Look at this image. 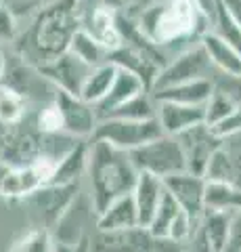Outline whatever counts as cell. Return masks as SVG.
Segmentation results:
<instances>
[{"instance_id": "d4e9b609", "label": "cell", "mask_w": 241, "mask_h": 252, "mask_svg": "<svg viewBox=\"0 0 241 252\" xmlns=\"http://www.w3.org/2000/svg\"><path fill=\"white\" fill-rule=\"evenodd\" d=\"M241 208V189L222 181H206L204 187V210L233 212Z\"/></svg>"}, {"instance_id": "484cf974", "label": "cell", "mask_w": 241, "mask_h": 252, "mask_svg": "<svg viewBox=\"0 0 241 252\" xmlns=\"http://www.w3.org/2000/svg\"><path fill=\"white\" fill-rule=\"evenodd\" d=\"M40 185H44L42 177L38 175L32 164H27V166H21V168H11L9 177L4 179L2 187H0V195L23 200L26 195L36 191Z\"/></svg>"}, {"instance_id": "277c9868", "label": "cell", "mask_w": 241, "mask_h": 252, "mask_svg": "<svg viewBox=\"0 0 241 252\" xmlns=\"http://www.w3.org/2000/svg\"><path fill=\"white\" fill-rule=\"evenodd\" d=\"M164 135L158 118L149 120H122V118H103L92 130V141H105L122 152L136 149L149 141Z\"/></svg>"}, {"instance_id": "44dd1931", "label": "cell", "mask_w": 241, "mask_h": 252, "mask_svg": "<svg viewBox=\"0 0 241 252\" xmlns=\"http://www.w3.org/2000/svg\"><path fill=\"white\" fill-rule=\"evenodd\" d=\"M138 227V215L134 206L132 193H124L120 198L107 204L105 210L97 215V229L99 231H113V229H128Z\"/></svg>"}, {"instance_id": "7a4b0ae2", "label": "cell", "mask_w": 241, "mask_h": 252, "mask_svg": "<svg viewBox=\"0 0 241 252\" xmlns=\"http://www.w3.org/2000/svg\"><path fill=\"white\" fill-rule=\"evenodd\" d=\"M132 21L147 40L161 51L183 42L195 44L210 28L193 0H155Z\"/></svg>"}, {"instance_id": "f546056e", "label": "cell", "mask_w": 241, "mask_h": 252, "mask_svg": "<svg viewBox=\"0 0 241 252\" xmlns=\"http://www.w3.org/2000/svg\"><path fill=\"white\" fill-rule=\"evenodd\" d=\"M208 30L214 32L224 42H229L233 49L241 55V28L237 26V21L231 17V13L227 11V6L222 4V0H218V6H216V13H214L212 21H210Z\"/></svg>"}, {"instance_id": "9a60e30c", "label": "cell", "mask_w": 241, "mask_h": 252, "mask_svg": "<svg viewBox=\"0 0 241 252\" xmlns=\"http://www.w3.org/2000/svg\"><path fill=\"white\" fill-rule=\"evenodd\" d=\"M204 105H183L172 101H155V118L164 135H181L183 130L204 122Z\"/></svg>"}, {"instance_id": "d590c367", "label": "cell", "mask_w": 241, "mask_h": 252, "mask_svg": "<svg viewBox=\"0 0 241 252\" xmlns=\"http://www.w3.org/2000/svg\"><path fill=\"white\" fill-rule=\"evenodd\" d=\"M208 128L212 130L214 137H218L222 141L241 135V105L235 109V112H231L227 118H222V120L214 122L212 126H208Z\"/></svg>"}, {"instance_id": "f1b7e54d", "label": "cell", "mask_w": 241, "mask_h": 252, "mask_svg": "<svg viewBox=\"0 0 241 252\" xmlns=\"http://www.w3.org/2000/svg\"><path fill=\"white\" fill-rule=\"evenodd\" d=\"M103 118H122V120H149L155 118V101L149 97V93H141L136 97L128 99L126 103L113 107ZM101 118V120H103Z\"/></svg>"}, {"instance_id": "e575fe53", "label": "cell", "mask_w": 241, "mask_h": 252, "mask_svg": "<svg viewBox=\"0 0 241 252\" xmlns=\"http://www.w3.org/2000/svg\"><path fill=\"white\" fill-rule=\"evenodd\" d=\"M34 124L36 128L42 132V135H49V132H59L63 130V124H61V114H59V107L55 101L46 103L40 112L36 114L34 118Z\"/></svg>"}, {"instance_id": "d6a6232c", "label": "cell", "mask_w": 241, "mask_h": 252, "mask_svg": "<svg viewBox=\"0 0 241 252\" xmlns=\"http://www.w3.org/2000/svg\"><path fill=\"white\" fill-rule=\"evenodd\" d=\"M26 116V99L15 91L0 84V122L15 124Z\"/></svg>"}, {"instance_id": "d6986e66", "label": "cell", "mask_w": 241, "mask_h": 252, "mask_svg": "<svg viewBox=\"0 0 241 252\" xmlns=\"http://www.w3.org/2000/svg\"><path fill=\"white\" fill-rule=\"evenodd\" d=\"M40 82H44V78L32 63H27L23 57H19L15 51H13V57H6V69H4L2 82H0L2 86L21 94L23 99H27L32 93H36V86Z\"/></svg>"}, {"instance_id": "7402d4cb", "label": "cell", "mask_w": 241, "mask_h": 252, "mask_svg": "<svg viewBox=\"0 0 241 252\" xmlns=\"http://www.w3.org/2000/svg\"><path fill=\"white\" fill-rule=\"evenodd\" d=\"M86 162H88V141L86 139H80L57 162L55 172H53V177H51L49 183H53V185L78 183L80 177L86 172Z\"/></svg>"}, {"instance_id": "8992f818", "label": "cell", "mask_w": 241, "mask_h": 252, "mask_svg": "<svg viewBox=\"0 0 241 252\" xmlns=\"http://www.w3.org/2000/svg\"><path fill=\"white\" fill-rule=\"evenodd\" d=\"M40 137L42 132L36 124H27L26 116L15 124L0 122V160L6 162L11 168L27 166L36 160L40 152Z\"/></svg>"}, {"instance_id": "836d02e7", "label": "cell", "mask_w": 241, "mask_h": 252, "mask_svg": "<svg viewBox=\"0 0 241 252\" xmlns=\"http://www.w3.org/2000/svg\"><path fill=\"white\" fill-rule=\"evenodd\" d=\"M11 252H55V246H53L51 233L46 229L36 227V229L29 231L23 240L15 244Z\"/></svg>"}, {"instance_id": "7bdbcfd3", "label": "cell", "mask_w": 241, "mask_h": 252, "mask_svg": "<svg viewBox=\"0 0 241 252\" xmlns=\"http://www.w3.org/2000/svg\"><path fill=\"white\" fill-rule=\"evenodd\" d=\"M9 172H11V166L6 162H2L0 160V187H2V183H4V179L9 177Z\"/></svg>"}, {"instance_id": "52a82bcc", "label": "cell", "mask_w": 241, "mask_h": 252, "mask_svg": "<svg viewBox=\"0 0 241 252\" xmlns=\"http://www.w3.org/2000/svg\"><path fill=\"white\" fill-rule=\"evenodd\" d=\"M210 69H212V63H210L204 46L195 42V44H191L189 49H185L181 53H176L174 57H170V61L160 69V74L155 76L149 93L168 89V86H174V84L189 82V80H197V78H208Z\"/></svg>"}, {"instance_id": "4dcf8cb0", "label": "cell", "mask_w": 241, "mask_h": 252, "mask_svg": "<svg viewBox=\"0 0 241 252\" xmlns=\"http://www.w3.org/2000/svg\"><path fill=\"white\" fill-rule=\"evenodd\" d=\"M239 107L237 101H233L231 97L224 91H220L218 86L214 89V93L210 94V99L206 101V105H204V124L208 126H212L214 122H218L222 120V118H227L231 112H235V109Z\"/></svg>"}, {"instance_id": "74e56055", "label": "cell", "mask_w": 241, "mask_h": 252, "mask_svg": "<svg viewBox=\"0 0 241 252\" xmlns=\"http://www.w3.org/2000/svg\"><path fill=\"white\" fill-rule=\"evenodd\" d=\"M222 252H241V208L233 210L229 223V238Z\"/></svg>"}, {"instance_id": "e0dca14e", "label": "cell", "mask_w": 241, "mask_h": 252, "mask_svg": "<svg viewBox=\"0 0 241 252\" xmlns=\"http://www.w3.org/2000/svg\"><path fill=\"white\" fill-rule=\"evenodd\" d=\"M164 191H166V187L161 183L160 177L151 175V172H138L134 189H132V198H134L138 225L141 227L149 225V220L153 219L155 208H158Z\"/></svg>"}, {"instance_id": "b9f144b4", "label": "cell", "mask_w": 241, "mask_h": 252, "mask_svg": "<svg viewBox=\"0 0 241 252\" xmlns=\"http://www.w3.org/2000/svg\"><path fill=\"white\" fill-rule=\"evenodd\" d=\"M97 4L101 6H105V9H109V11H122V6H124V0H95Z\"/></svg>"}, {"instance_id": "5bb4252c", "label": "cell", "mask_w": 241, "mask_h": 252, "mask_svg": "<svg viewBox=\"0 0 241 252\" xmlns=\"http://www.w3.org/2000/svg\"><path fill=\"white\" fill-rule=\"evenodd\" d=\"M80 28L86 30L99 44H103L107 51H115L122 44L118 19L115 11H109L97 2L84 4L80 2Z\"/></svg>"}, {"instance_id": "8fae6325", "label": "cell", "mask_w": 241, "mask_h": 252, "mask_svg": "<svg viewBox=\"0 0 241 252\" xmlns=\"http://www.w3.org/2000/svg\"><path fill=\"white\" fill-rule=\"evenodd\" d=\"M53 101H55L59 107L63 132H67V135H72L76 139H90L92 130H95V126L99 122L95 105L86 103V101L76 97V94H69V93L57 91V89H55Z\"/></svg>"}, {"instance_id": "5b68a950", "label": "cell", "mask_w": 241, "mask_h": 252, "mask_svg": "<svg viewBox=\"0 0 241 252\" xmlns=\"http://www.w3.org/2000/svg\"><path fill=\"white\" fill-rule=\"evenodd\" d=\"M128 156L132 166L138 172H151L160 179L187 170L183 149L178 145L176 137L172 135H161L141 147L130 149Z\"/></svg>"}, {"instance_id": "2e32d148", "label": "cell", "mask_w": 241, "mask_h": 252, "mask_svg": "<svg viewBox=\"0 0 241 252\" xmlns=\"http://www.w3.org/2000/svg\"><path fill=\"white\" fill-rule=\"evenodd\" d=\"M141 93H149L145 89V84H143L141 78L134 76L132 72H128V69L118 67V72H115V78H113V82L109 86V91H107L105 97L95 105L97 120H101V118H103L105 114H109L113 107L126 103L128 99L136 97V94H141Z\"/></svg>"}, {"instance_id": "3957f363", "label": "cell", "mask_w": 241, "mask_h": 252, "mask_svg": "<svg viewBox=\"0 0 241 252\" xmlns=\"http://www.w3.org/2000/svg\"><path fill=\"white\" fill-rule=\"evenodd\" d=\"M86 172L90 177V204L99 212L124 193H132L138 170L132 166L128 152L113 147L105 141H88Z\"/></svg>"}, {"instance_id": "ee69618b", "label": "cell", "mask_w": 241, "mask_h": 252, "mask_svg": "<svg viewBox=\"0 0 241 252\" xmlns=\"http://www.w3.org/2000/svg\"><path fill=\"white\" fill-rule=\"evenodd\" d=\"M4 69H6V53L2 51V46H0V82H2Z\"/></svg>"}, {"instance_id": "ba28073f", "label": "cell", "mask_w": 241, "mask_h": 252, "mask_svg": "<svg viewBox=\"0 0 241 252\" xmlns=\"http://www.w3.org/2000/svg\"><path fill=\"white\" fill-rule=\"evenodd\" d=\"M76 198H78V183H67V185L46 183V185H40L29 195H26L23 202L29 204V208L38 215L40 229L51 231L63 219V215L76 202Z\"/></svg>"}, {"instance_id": "4316f807", "label": "cell", "mask_w": 241, "mask_h": 252, "mask_svg": "<svg viewBox=\"0 0 241 252\" xmlns=\"http://www.w3.org/2000/svg\"><path fill=\"white\" fill-rule=\"evenodd\" d=\"M67 51L74 55V57H78L82 63H86V65L95 67V65H101V63L109 61V51L105 49L103 44H99L95 38H92L86 30L78 28L74 32L72 40H69V46Z\"/></svg>"}, {"instance_id": "30bf717a", "label": "cell", "mask_w": 241, "mask_h": 252, "mask_svg": "<svg viewBox=\"0 0 241 252\" xmlns=\"http://www.w3.org/2000/svg\"><path fill=\"white\" fill-rule=\"evenodd\" d=\"M36 69L40 72V76L44 80L55 86L57 91H63V93L80 97L82 84L86 80V76L92 67L86 65V63H82L78 57H74L69 51H65V53H61L59 57L42 63V65L36 67Z\"/></svg>"}, {"instance_id": "7dc6e473", "label": "cell", "mask_w": 241, "mask_h": 252, "mask_svg": "<svg viewBox=\"0 0 241 252\" xmlns=\"http://www.w3.org/2000/svg\"><path fill=\"white\" fill-rule=\"evenodd\" d=\"M55 252H57V250H55Z\"/></svg>"}, {"instance_id": "ac0fdd59", "label": "cell", "mask_w": 241, "mask_h": 252, "mask_svg": "<svg viewBox=\"0 0 241 252\" xmlns=\"http://www.w3.org/2000/svg\"><path fill=\"white\" fill-rule=\"evenodd\" d=\"M216 84L212 78H197V80H189L183 84H174L168 89L151 93L153 101H172V103L183 105H206L210 94L214 93Z\"/></svg>"}, {"instance_id": "8d00e7d4", "label": "cell", "mask_w": 241, "mask_h": 252, "mask_svg": "<svg viewBox=\"0 0 241 252\" xmlns=\"http://www.w3.org/2000/svg\"><path fill=\"white\" fill-rule=\"evenodd\" d=\"M19 32V21L4 2L0 4V42H13Z\"/></svg>"}, {"instance_id": "7c38bea8", "label": "cell", "mask_w": 241, "mask_h": 252, "mask_svg": "<svg viewBox=\"0 0 241 252\" xmlns=\"http://www.w3.org/2000/svg\"><path fill=\"white\" fill-rule=\"evenodd\" d=\"M153 238L147 227H128V229L99 231L86 244L88 252H153Z\"/></svg>"}, {"instance_id": "1f68e13d", "label": "cell", "mask_w": 241, "mask_h": 252, "mask_svg": "<svg viewBox=\"0 0 241 252\" xmlns=\"http://www.w3.org/2000/svg\"><path fill=\"white\" fill-rule=\"evenodd\" d=\"M231 175H233L231 152L222 143L212 156H210V160L206 164V170H204V179L206 181H222V183H231Z\"/></svg>"}, {"instance_id": "c3c4849f", "label": "cell", "mask_w": 241, "mask_h": 252, "mask_svg": "<svg viewBox=\"0 0 241 252\" xmlns=\"http://www.w3.org/2000/svg\"><path fill=\"white\" fill-rule=\"evenodd\" d=\"M153 252H155V250H153Z\"/></svg>"}, {"instance_id": "ab89813d", "label": "cell", "mask_w": 241, "mask_h": 252, "mask_svg": "<svg viewBox=\"0 0 241 252\" xmlns=\"http://www.w3.org/2000/svg\"><path fill=\"white\" fill-rule=\"evenodd\" d=\"M233 160V175H231V185H235L237 189H241V152L231 154Z\"/></svg>"}, {"instance_id": "4fadbf2b", "label": "cell", "mask_w": 241, "mask_h": 252, "mask_svg": "<svg viewBox=\"0 0 241 252\" xmlns=\"http://www.w3.org/2000/svg\"><path fill=\"white\" fill-rule=\"evenodd\" d=\"M166 191L176 200V204L181 206L187 215L191 217V220H195L199 225V219L204 215V187L206 179L199 175H193L189 170L174 172L161 179Z\"/></svg>"}, {"instance_id": "6da1fadb", "label": "cell", "mask_w": 241, "mask_h": 252, "mask_svg": "<svg viewBox=\"0 0 241 252\" xmlns=\"http://www.w3.org/2000/svg\"><path fill=\"white\" fill-rule=\"evenodd\" d=\"M82 0H51L29 17L26 30L15 36V53L34 67L67 51L74 32L80 28Z\"/></svg>"}, {"instance_id": "9c48e42d", "label": "cell", "mask_w": 241, "mask_h": 252, "mask_svg": "<svg viewBox=\"0 0 241 252\" xmlns=\"http://www.w3.org/2000/svg\"><path fill=\"white\" fill-rule=\"evenodd\" d=\"M176 141L185 156V168L199 177H204L210 156L224 143L222 139L212 135V130H210L208 124H204V122L183 130L181 135H176Z\"/></svg>"}, {"instance_id": "83f0119b", "label": "cell", "mask_w": 241, "mask_h": 252, "mask_svg": "<svg viewBox=\"0 0 241 252\" xmlns=\"http://www.w3.org/2000/svg\"><path fill=\"white\" fill-rule=\"evenodd\" d=\"M183 208L176 204V200L170 195L168 191H164L161 195V200L158 204V208H155V215L153 219L149 220V225H147V231L151 233V238L155 242H164L168 240V231H170V225L174 223V219L178 217V212Z\"/></svg>"}, {"instance_id": "bcb514c9", "label": "cell", "mask_w": 241, "mask_h": 252, "mask_svg": "<svg viewBox=\"0 0 241 252\" xmlns=\"http://www.w3.org/2000/svg\"><path fill=\"white\" fill-rule=\"evenodd\" d=\"M2 2H4V0H0V4H2Z\"/></svg>"}, {"instance_id": "f35d334b", "label": "cell", "mask_w": 241, "mask_h": 252, "mask_svg": "<svg viewBox=\"0 0 241 252\" xmlns=\"http://www.w3.org/2000/svg\"><path fill=\"white\" fill-rule=\"evenodd\" d=\"M193 4L199 9V13L204 15V17L208 19V23L212 21L214 13H216V6H218V0H193Z\"/></svg>"}, {"instance_id": "cb8c5ba5", "label": "cell", "mask_w": 241, "mask_h": 252, "mask_svg": "<svg viewBox=\"0 0 241 252\" xmlns=\"http://www.w3.org/2000/svg\"><path fill=\"white\" fill-rule=\"evenodd\" d=\"M115 72H118V65H113L111 61H105L101 65H95L88 72L86 80L82 84V91H80V99H84L86 103L90 105H97L101 99L107 94L109 86L115 78Z\"/></svg>"}, {"instance_id": "603a6c76", "label": "cell", "mask_w": 241, "mask_h": 252, "mask_svg": "<svg viewBox=\"0 0 241 252\" xmlns=\"http://www.w3.org/2000/svg\"><path fill=\"white\" fill-rule=\"evenodd\" d=\"M231 215L233 212L224 210H204V215H201L197 231L201 233V238L206 240L208 248L212 252H222L227 246Z\"/></svg>"}, {"instance_id": "f6af8a7d", "label": "cell", "mask_w": 241, "mask_h": 252, "mask_svg": "<svg viewBox=\"0 0 241 252\" xmlns=\"http://www.w3.org/2000/svg\"><path fill=\"white\" fill-rule=\"evenodd\" d=\"M82 2H84V4H92V2H95V0H82Z\"/></svg>"}, {"instance_id": "ffe728a7", "label": "cell", "mask_w": 241, "mask_h": 252, "mask_svg": "<svg viewBox=\"0 0 241 252\" xmlns=\"http://www.w3.org/2000/svg\"><path fill=\"white\" fill-rule=\"evenodd\" d=\"M199 44L204 46L212 67L220 69L224 76H231V78L241 76V55L229 42H224L222 38H218L214 32L208 30L201 34Z\"/></svg>"}, {"instance_id": "60d3db41", "label": "cell", "mask_w": 241, "mask_h": 252, "mask_svg": "<svg viewBox=\"0 0 241 252\" xmlns=\"http://www.w3.org/2000/svg\"><path fill=\"white\" fill-rule=\"evenodd\" d=\"M222 4L227 6V11L231 13V17L237 21V26L241 28V0H222Z\"/></svg>"}]
</instances>
